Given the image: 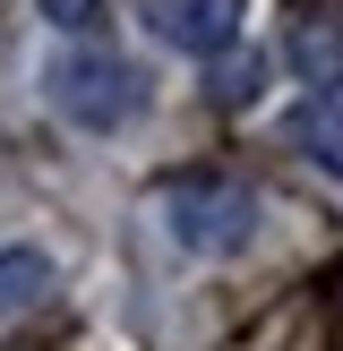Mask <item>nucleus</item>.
<instances>
[{"label":"nucleus","mask_w":343,"mask_h":351,"mask_svg":"<svg viewBox=\"0 0 343 351\" xmlns=\"http://www.w3.org/2000/svg\"><path fill=\"white\" fill-rule=\"evenodd\" d=\"M154 215H163V240L189 249V257H232V249H249V232H257V197L240 180H223V171H180V180H163Z\"/></svg>","instance_id":"f257e3e1"},{"label":"nucleus","mask_w":343,"mask_h":351,"mask_svg":"<svg viewBox=\"0 0 343 351\" xmlns=\"http://www.w3.org/2000/svg\"><path fill=\"white\" fill-rule=\"evenodd\" d=\"M292 69H300L318 95L343 86V26L335 17H300V26H292Z\"/></svg>","instance_id":"20e7f679"},{"label":"nucleus","mask_w":343,"mask_h":351,"mask_svg":"<svg viewBox=\"0 0 343 351\" xmlns=\"http://www.w3.org/2000/svg\"><path fill=\"white\" fill-rule=\"evenodd\" d=\"M34 9H43V26H60V34H86L103 17V0H34Z\"/></svg>","instance_id":"0eeeda50"},{"label":"nucleus","mask_w":343,"mask_h":351,"mask_svg":"<svg viewBox=\"0 0 343 351\" xmlns=\"http://www.w3.org/2000/svg\"><path fill=\"white\" fill-rule=\"evenodd\" d=\"M240 17H249V0H146V26L180 60H223L240 43Z\"/></svg>","instance_id":"7ed1b4c3"},{"label":"nucleus","mask_w":343,"mask_h":351,"mask_svg":"<svg viewBox=\"0 0 343 351\" xmlns=\"http://www.w3.org/2000/svg\"><path fill=\"white\" fill-rule=\"evenodd\" d=\"M43 291H51V257L43 249H0V317L34 308Z\"/></svg>","instance_id":"423d86ee"},{"label":"nucleus","mask_w":343,"mask_h":351,"mask_svg":"<svg viewBox=\"0 0 343 351\" xmlns=\"http://www.w3.org/2000/svg\"><path fill=\"white\" fill-rule=\"evenodd\" d=\"M43 95H51V112H60L69 129H86V137H112V129H129V120L146 112V77H137L129 60H112V51H60V60L43 69Z\"/></svg>","instance_id":"f03ea898"},{"label":"nucleus","mask_w":343,"mask_h":351,"mask_svg":"<svg viewBox=\"0 0 343 351\" xmlns=\"http://www.w3.org/2000/svg\"><path fill=\"white\" fill-rule=\"evenodd\" d=\"M292 146L343 180V103H335V95H309L300 112H292Z\"/></svg>","instance_id":"39448f33"}]
</instances>
